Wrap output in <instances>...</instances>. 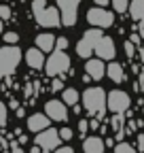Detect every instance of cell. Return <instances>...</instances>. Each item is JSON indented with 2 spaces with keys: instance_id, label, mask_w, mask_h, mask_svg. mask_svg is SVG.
I'll use <instances>...</instances> for the list:
<instances>
[{
  "instance_id": "obj_5",
  "label": "cell",
  "mask_w": 144,
  "mask_h": 153,
  "mask_svg": "<svg viewBox=\"0 0 144 153\" xmlns=\"http://www.w3.org/2000/svg\"><path fill=\"white\" fill-rule=\"evenodd\" d=\"M102 36H104V32L98 26H93L91 30H87L83 34V38L76 43V55L79 57H89V55L93 53V49H96V45H98V41H100Z\"/></svg>"
},
{
  "instance_id": "obj_20",
  "label": "cell",
  "mask_w": 144,
  "mask_h": 153,
  "mask_svg": "<svg viewBox=\"0 0 144 153\" xmlns=\"http://www.w3.org/2000/svg\"><path fill=\"white\" fill-rule=\"evenodd\" d=\"M110 4H112L115 13H125L129 9V0H110Z\"/></svg>"
},
{
  "instance_id": "obj_30",
  "label": "cell",
  "mask_w": 144,
  "mask_h": 153,
  "mask_svg": "<svg viewBox=\"0 0 144 153\" xmlns=\"http://www.w3.org/2000/svg\"><path fill=\"white\" fill-rule=\"evenodd\" d=\"M138 151H144V134H138V143H136Z\"/></svg>"
},
{
  "instance_id": "obj_28",
  "label": "cell",
  "mask_w": 144,
  "mask_h": 153,
  "mask_svg": "<svg viewBox=\"0 0 144 153\" xmlns=\"http://www.w3.org/2000/svg\"><path fill=\"white\" fill-rule=\"evenodd\" d=\"M4 123H7V106L0 102V128H2Z\"/></svg>"
},
{
  "instance_id": "obj_36",
  "label": "cell",
  "mask_w": 144,
  "mask_h": 153,
  "mask_svg": "<svg viewBox=\"0 0 144 153\" xmlns=\"http://www.w3.org/2000/svg\"><path fill=\"white\" fill-rule=\"evenodd\" d=\"M138 57H140V62L144 64V47H138Z\"/></svg>"
},
{
  "instance_id": "obj_33",
  "label": "cell",
  "mask_w": 144,
  "mask_h": 153,
  "mask_svg": "<svg viewBox=\"0 0 144 153\" xmlns=\"http://www.w3.org/2000/svg\"><path fill=\"white\" fill-rule=\"evenodd\" d=\"M140 38H142V36H140V34H138V32H132V43H134V45H136V47H138V45H140Z\"/></svg>"
},
{
  "instance_id": "obj_6",
  "label": "cell",
  "mask_w": 144,
  "mask_h": 153,
  "mask_svg": "<svg viewBox=\"0 0 144 153\" xmlns=\"http://www.w3.org/2000/svg\"><path fill=\"white\" fill-rule=\"evenodd\" d=\"M106 102H108V108H110L112 113H123L125 115L129 111L132 98H129V94L123 91V89H112V91H108Z\"/></svg>"
},
{
  "instance_id": "obj_22",
  "label": "cell",
  "mask_w": 144,
  "mask_h": 153,
  "mask_svg": "<svg viewBox=\"0 0 144 153\" xmlns=\"http://www.w3.org/2000/svg\"><path fill=\"white\" fill-rule=\"evenodd\" d=\"M123 49H125V53H127V57H129V60H134V55L138 53V49H136V45H134L132 41H125Z\"/></svg>"
},
{
  "instance_id": "obj_14",
  "label": "cell",
  "mask_w": 144,
  "mask_h": 153,
  "mask_svg": "<svg viewBox=\"0 0 144 153\" xmlns=\"http://www.w3.org/2000/svg\"><path fill=\"white\" fill-rule=\"evenodd\" d=\"M26 62L30 68L38 70V68H45V51H40L38 47H32L26 51Z\"/></svg>"
},
{
  "instance_id": "obj_38",
  "label": "cell",
  "mask_w": 144,
  "mask_h": 153,
  "mask_svg": "<svg viewBox=\"0 0 144 153\" xmlns=\"http://www.w3.org/2000/svg\"><path fill=\"white\" fill-rule=\"evenodd\" d=\"M140 36L144 38V19H142V22H140Z\"/></svg>"
},
{
  "instance_id": "obj_24",
  "label": "cell",
  "mask_w": 144,
  "mask_h": 153,
  "mask_svg": "<svg viewBox=\"0 0 144 153\" xmlns=\"http://www.w3.org/2000/svg\"><path fill=\"white\" fill-rule=\"evenodd\" d=\"M60 136H62V140H66V143H68V140L74 138V132H72L70 128H62V130H60Z\"/></svg>"
},
{
  "instance_id": "obj_25",
  "label": "cell",
  "mask_w": 144,
  "mask_h": 153,
  "mask_svg": "<svg viewBox=\"0 0 144 153\" xmlns=\"http://www.w3.org/2000/svg\"><path fill=\"white\" fill-rule=\"evenodd\" d=\"M11 9L7 7V4H0V19H2V22H9V19H11Z\"/></svg>"
},
{
  "instance_id": "obj_23",
  "label": "cell",
  "mask_w": 144,
  "mask_h": 153,
  "mask_svg": "<svg viewBox=\"0 0 144 153\" xmlns=\"http://www.w3.org/2000/svg\"><path fill=\"white\" fill-rule=\"evenodd\" d=\"M17 41H19V34L17 32H4V43L7 45H17Z\"/></svg>"
},
{
  "instance_id": "obj_26",
  "label": "cell",
  "mask_w": 144,
  "mask_h": 153,
  "mask_svg": "<svg viewBox=\"0 0 144 153\" xmlns=\"http://www.w3.org/2000/svg\"><path fill=\"white\" fill-rule=\"evenodd\" d=\"M68 45H70V43H68V38H66V36L55 38V49H64V51H66V49H68Z\"/></svg>"
},
{
  "instance_id": "obj_29",
  "label": "cell",
  "mask_w": 144,
  "mask_h": 153,
  "mask_svg": "<svg viewBox=\"0 0 144 153\" xmlns=\"http://www.w3.org/2000/svg\"><path fill=\"white\" fill-rule=\"evenodd\" d=\"M136 130H138V121L129 119V121H127V130H125V132H127V134H132V132H136Z\"/></svg>"
},
{
  "instance_id": "obj_4",
  "label": "cell",
  "mask_w": 144,
  "mask_h": 153,
  "mask_svg": "<svg viewBox=\"0 0 144 153\" xmlns=\"http://www.w3.org/2000/svg\"><path fill=\"white\" fill-rule=\"evenodd\" d=\"M70 55L64 49H53V53L49 55V60L45 62V72L49 76H60L70 68Z\"/></svg>"
},
{
  "instance_id": "obj_8",
  "label": "cell",
  "mask_w": 144,
  "mask_h": 153,
  "mask_svg": "<svg viewBox=\"0 0 144 153\" xmlns=\"http://www.w3.org/2000/svg\"><path fill=\"white\" fill-rule=\"evenodd\" d=\"M87 22L91 26H98V28H110L115 24V13L106 11L104 7H93L87 11Z\"/></svg>"
},
{
  "instance_id": "obj_21",
  "label": "cell",
  "mask_w": 144,
  "mask_h": 153,
  "mask_svg": "<svg viewBox=\"0 0 144 153\" xmlns=\"http://www.w3.org/2000/svg\"><path fill=\"white\" fill-rule=\"evenodd\" d=\"M136 151V147L132 145V143H119V145H115V153H134Z\"/></svg>"
},
{
  "instance_id": "obj_17",
  "label": "cell",
  "mask_w": 144,
  "mask_h": 153,
  "mask_svg": "<svg viewBox=\"0 0 144 153\" xmlns=\"http://www.w3.org/2000/svg\"><path fill=\"white\" fill-rule=\"evenodd\" d=\"M106 74L110 76L115 83H123V81H125V70H123V66H121L119 62H115V60H110V64L106 66Z\"/></svg>"
},
{
  "instance_id": "obj_40",
  "label": "cell",
  "mask_w": 144,
  "mask_h": 153,
  "mask_svg": "<svg viewBox=\"0 0 144 153\" xmlns=\"http://www.w3.org/2000/svg\"><path fill=\"white\" fill-rule=\"evenodd\" d=\"M0 34H2V19H0Z\"/></svg>"
},
{
  "instance_id": "obj_10",
  "label": "cell",
  "mask_w": 144,
  "mask_h": 153,
  "mask_svg": "<svg viewBox=\"0 0 144 153\" xmlns=\"http://www.w3.org/2000/svg\"><path fill=\"white\" fill-rule=\"evenodd\" d=\"M45 113L51 121H68V104L64 100H49L45 104Z\"/></svg>"
},
{
  "instance_id": "obj_31",
  "label": "cell",
  "mask_w": 144,
  "mask_h": 153,
  "mask_svg": "<svg viewBox=\"0 0 144 153\" xmlns=\"http://www.w3.org/2000/svg\"><path fill=\"white\" fill-rule=\"evenodd\" d=\"M55 151H57V153H74V149H72L70 145H66V147H57Z\"/></svg>"
},
{
  "instance_id": "obj_27",
  "label": "cell",
  "mask_w": 144,
  "mask_h": 153,
  "mask_svg": "<svg viewBox=\"0 0 144 153\" xmlns=\"http://www.w3.org/2000/svg\"><path fill=\"white\" fill-rule=\"evenodd\" d=\"M87 130H89V121H87V119H81V121H79V134H81V136H85Z\"/></svg>"
},
{
  "instance_id": "obj_2",
  "label": "cell",
  "mask_w": 144,
  "mask_h": 153,
  "mask_svg": "<svg viewBox=\"0 0 144 153\" xmlns=\"http://www.w3.org/2000/svg\"><path fill=\"white\" fill-rule=\"evenodd\" d=\"M32 13L36 17V22H38V26H43V28H60L62 26L60 7H47V0H34Z\"/></svg>"
},
{
  "instance_id": "obj_32",
  "label": "cell",
  "mask_w": 144,
  "mask_h": 153,
  "mask_svg": "<svg viewBox=\"0 0 144 153\" xmlns=\"http://www.w3.org/2000/svg\"><path fill=\"white\" fill-rule=\"evenodd\" d=\"M60 89H64V83L60 79H55V81H53V91H60Z\"/></svg>"
},
{
  "instance_id": "obj_3",
  "label": "cell",
  "mask_w": 144,
  "mask_h": 153,
  "mask_svg": "<svg viewBox=\"0 0 144 153\" xmlns=\"http://www.w3.org/2000/svg\"><path fill=\"white\" fill-rule=\"evenodd\" d=\"M21 62V49L17 45H4L0 47V79L11 76L15 68Z\"/></svg>"
},
{
  "instance_id": "obj_11",
  "label": "cell",
  "mask_w": 144,
  "mask_h": 153,
  "mask_svg": "<svg viewBox=\"0 0 144 153\" xmlns=\"http://www.w3.org/2000/svg\"><path fill=\"white\" fill-rule=\"evenodd\" d=\"M93 53L98 55V57H102V60L106 62H110V60H115V55H117V47H115V41L110 36H102L100 41H98V45H96V49H93Z\"/></svg>"
},
{
  "instance_id": "obj_19",
  "label": "cell",
  "mask_w": 144,
  "mask_h": 153,
  "mask_svg": "<svg viewBox=\"0 0 144 153\" xmlns=\"http://www.w3.org/2000/svg\"><path fill=\"white\" fill-rule=\"evenodd\" d=\"M62 100H64L68 106H74V104L79 102V91H76L74 87H68V89H64V94H62Z\"/></svg>"
},
{
  "instance_id": "obj_37",
  "label": "cell",
  "mask_w": 144,
  "mask_h": 153,
  "mask_svg": "<svg viewBox=\"0 0 144 153\" xmlns=\"http://www.w3.org/2000/svg\"><path fill=\"white\" fill-rule=\"evenodd\" d=\"M11 149H13V151H21V147L17 145V143H11Z\"/></svg>"
},
{
  "instance_id": "obj_15",
  "label": "cell",
  "mask_w": 144,
  "mask_h": 153,
  "mask_svg": "<svg viewBox=\"0 0 144 153\" xmlns=\"http://www.w3.org/2000/svg\"><path fill=\"white\" fill-rule=\"evenodd\" d=\"M104 149H106V143L100 136H87L83 140V151L85 153H104Z\"/></svg>"
},
{
  "instance_id": "obj_13",
  "label": "cell",
  "mask_w": 144,
  "mask_h": 153,
  "mask_svg": "<svg viewBox=\"0 0 144 153\" xmlns=\"http://www.w3.org/2000/svg\"><path fill=\"white\" fill-rule=\"evenodd\" d=\"M49 123H51V117L47 113H34V115L28 117V130L36 132V134H38L40 130H45V128H49Z\"/></svg>"
},
{
  "instance_id": "obj_16",
  "label": "cell",
  "mask_w": 144,
  "mask_h": 153,
  "mask_svg": "<svg viewBox=\"0 0 144 153\" xmlns=\"http://www.w3.org/2000/svg\"><path fill=\"white\" fill-rule=\"evenodd\" d=\"M36 47L40 51H53L55 49V34H49V32H43L36 36Z\"/></svg>"
},
{
  "instance_id": "obj_1",
  "label": "cell",
  "mask_w": 144,
  "mask_h": 153,
  "mask_svg": "<svg viewBox=\"0 0 144 153\" xmlns=\"http://www.w3.org/2000/svg\"><path fill=\"white\" fill-rule=\"evenodd\" d=\"M106 91L102 87H87L83 91V106L89 115H93L98 119H104V113L108 108V102H106Z\"/></svg>"
},
{
  "instance_id": "obj_39",
  "label": "cell",
  "mask_w": 144,
  "mask_h": 153,
  "mask_svg": "<svg viewBox=\"0 0 144 153\" xmlns=\"http://www.w3.org/2000/svg\"><path fill=\"white\" fill-rule=\"evenodd\" d=\"M104 143H106V147H115V140H112V138H108V140H104Z\"/></svg>"
},
{
  "instance_id": "obj_35",
  "label": "cell",
  "mask_w": 144,
  "mask_h": 153,
  "mask_svg": "<svg viewBox=\"0 0 144 153\" xmlns=\"http://www.w3.org/2000/svg\"><path fill=\"white\" fill-rule=\"evenodd\" d=\"M108 2H110V0H93V4H96V7H106Z\"/></svg>"
},
{
  "instance_id": "obj_12",
  "label": "cell",
  "mask_w": 144,
  "mask_h": 153,
  "mask_svg": "<svg viewBox=\"0 0 144 153\" xmlns=\"http://www.w3.org/2000/svg\"><path fill=\"white\" fill-rule=\"evenodd\" d=\"M85 72L91 76L93 81H100V79H104L106 76V64H104V60L102 57H89L87 60V64H85Z\"/></svg>"
},
{
  "instance_id": "obj_34",
  "label": "cell",
  "mask_w": 144,
  "mask_h": 153,
  "mask_svg": "<svg viewBox=\"0 0 144 153\" xmlns=\"http://www.w3.org/2000/svg\"><path fill=\"white\" fill-rule=\"evenodd\" d=\"M98 126H100V119L96 117L93 121H89V128H91V130H98Z\"/></svg>"
},
{
  "instance_id": "obj_7",
  "label": "cell",
  "mask_w": 144,
  "mask_h": 153,
  "mask_svg": "<svg viewBox=\"0 0 144 153\" xmlns=\"http://www.w3.org/2000/svg\"><path fill=\"white\" fill-rule=\"evenodd\" d=\"M34 140H36V145H38L43 151H55L60 147V143H62V136H60V130L49 126V128L40 130L38 136H36Z\"/></svg>"
},
{
  "instance_id": "obj_9",
  "label": "cell",
  "mask_w": 144,
  "mask_h": 153,
  "mask_svg": "<svg viewBox=\"0 0 144 153\" xmlns=\"http://www.w3.org/2000/svg\"><path fill=\"white\" fill-rule=\"evenodd\" d=\"M79 4H81V0H57V7H60V13H62V26L72 28L76 24Z\"/></svg>"
},
{
  "instance_id": "obj_18",
  "label": "cell",
  "mask_w": 144,
  "mask_h": 153,
  "mask_svg": "<svg viewBox=\"0 0 144 153\" xmlns=\"http://www.w3.org/2000/svg\"><path fill=\"white\" fill-rule=\"evenodd\" d=\"M129 15L134 22H142L144 19V0H129Z\"/></svg>"
}]
</instances>
